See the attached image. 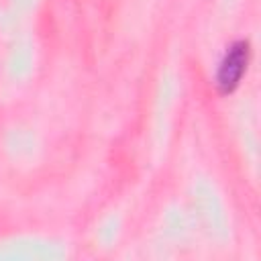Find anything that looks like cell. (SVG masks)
<instances>
[{"label":"cell","instance_id":"1","mask_svg":"<svg viewBox=\"0 0 261 261\" xmlns=\"http://www.w3.org/2000/svg\"><path fill=\"white\" fill-rule=\"evenodd\" d=\"M247 63H249V43L247 41L232 43L216 71V86L220 94H230L239 86L243 73L247 71Z\"/></svg>","mask_w":261,"mask_h":261}]
</instances>
